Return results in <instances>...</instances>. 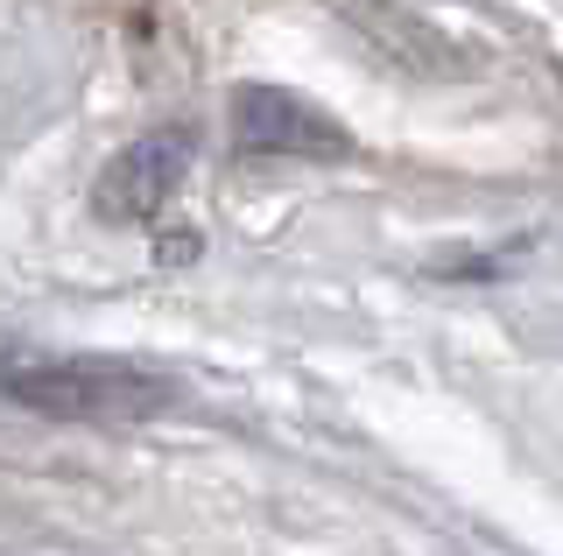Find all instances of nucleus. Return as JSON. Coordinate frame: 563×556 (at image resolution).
Returning <instances> with one entry per match:
<instances>
[{
    "mask_svg": "<svg viewBox=\"0 0 563 556\" xmlns=\"http://www.w3.org/2000/svg\"><path fill=\"white\" fill-rule=\"evenodd\" d=\"M233 142L246 155H303V163H339L352 155V134L324 107L282 85H240L233 92Z\"/></svg>",
    "mask_w": 563,
    "mask_h": 556,
    "instance_id": "2",
    "label": "nucleus"
},
{
    "mask_svg": "<svg viewBox=\"0 0 563 556\" xmlns=\"http://www.w3.org/2000/svg\"><path fill=\"white\" fill-rule=\"evenodd\" d=\"M190 177V142L184 134H148V142L120 148L92 184V212L106 225H148Z\"/></svg>",
    "mask_w": 563,
    "mask_h": 556,
    "instance_id": "3",
    "label": "nucleus"
},
{
    "mask_svg": "<svg viewBox=\"0 0 563 556\" xmlns=\"http://www.w3.org/2000/svg\"><path fill=\"white\" fill-rule=\"evenodd\" d=\"M0 394L57 423H141L176 402V380L120 353H22L0 367Z\"/></svg>",
    "mask_w": 563,
    "mask_h": 556,
    "instance_id": "1",
    "label": "nucleus"
}]
</instances>
